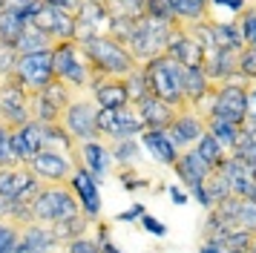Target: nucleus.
I'll return each instance as SVG.
<instances>
[{
    "mask_svg": "<svg viewBox=\"0 0 256 253\" xmlns=\"http://www.w3.org/2000/svg\"><path fill=\"white\" fill-rule=\"evenodd\" d=\"M75 213H81V204L70 184H44L32 198V216L40 224H55Z\"/></svg>",
    "mask_w": 256,
    "mask_h": 253,
    "instance_id": "4",
    "label": "nucleus"
},
{
    "mask_svg": "<svg viewBox=\"0 0 256 253\" xmlns=\"http://www.w3.org/2000/svg\"><path fill=\"white\" fill-rule=\"evenodd\" d=\"M198 253H230V250H224L219 242H204V244L198 248Z\"/></svg>",
    "mask_w": 256,
    "mask_h": 253,
    "instance_id": "51",
    "label": "nucleus"
},
{
    "mask_svg": "<svg viewBox=\"0 0 256 253\" xmlns=\"http://www.w3.org/2000/svg\"><path fill=\"white\" fill-rule=\"evenodd\" d=\"M136 216H144V207H141V204L130 207L127 213H121V216H118V218H121V222H130V218H136Z\"/></svg>",
    "mask_w": 256,
    "mask_h": 253,
    "instance_id": "52",
    "label": "nucleus"
},
{
    "mask_svg": "<svg viewBox=\"0 0 256 253\" xmlns=\"http://www.w3.org/2000/svg\"><path fill=\"white\" fill-rule=\"evenodd\" d=\"M26 167L35 172V178L40 184H70L72 172H75V164L66 156L52 152V150H40Z\"/></svg>",
    "mask_w": 256,
    "mask_h": 253,
    "instance_id": "15",
    "label": "nucleus"
},
{
    "mask_svg": "<svg viewBox=\"0 0 256 253\" xmlns=\"http://www.w3.org/2000/svg\"><path fill=\"white\" fill-rule=\"evenodd\" d=\"M127 92H130V104H138L141 98H147L150 90H147V78H144V69H136V72H130L127 78Z\"/></svg>",
    "mask_w": 256,
    "mask_h": 253,
    "instance_id": "40",
    "label": "nucleus"
},
{
    "mask_svg": "<svg viewBox=\"0 0 256 253\" xmlns=\"http://www.w3.org/2000/svg\"><path fill=\"white\" fill-rule=\"evenodd\" d=\"M12 207H14V202L3 193V190H0V218H9V216H12Z\"/></svg>",
    "mask_w": 256,
    "mask_h": 253,
    "instance_id": "49",
    "label": "nucleus"
},
{
    "mask_svg": "<svg viewBox=\"0 0 256 253\" xmlns=\"http://www.w3.org/2000/svg\"><path fill=\"white\" fill-rule=\"evenodd\" d=\"M110 150H112V158L116 164H127V161H136L138 158V144L136 138H124V141H106Z\"/></svg>",
    "mask_w": 256,
    "mask_h": 253,
    "instance_id": "39",
    "label": "nucleus"
},
{
    "mask_svg": "<svg viewBox=\"0 0 256 253\" xmlns=\"http://www.w3.org/2000/svg\"><path fill=\"white\" fill-rule=\"evenodd\" d=\"M254 0H210V6L216 9V6H222V9L230 12V18H236V14H242L248 6H250Z\"/></svg>",
    "mask_w": 256,
    "mask_h": 253,
    "instance_id": "47",
    "label": "nucleus"
},
{
    "mask_svg": "<svg viewBox=\"0 0 256 253\" xmlns=\"http://www.w3.org/2000/svg\"><path fill=\"white\" fill-rule=\"evenodd\" d=\"M81 161H84V170L92 176L95 182H106V176L112 172V150L106 141H84L81 144Z\"/></svg>",
    "mask_w": 256,
    "mask_h": 253,
    "instance_id": "18",
    "label": "nucleus"
},
{
    "mask_svg": "<svg viewBox=\"0 0 256 253\" xmlns=\"http://www.w3.org/2000/svg\"><path fill=\"white\" fill-rule=\"evenodd\" d=\"M98 104H95L92 95H81V98H75L70 104V110L64 112L60 118V124L66 126V132H70L78 144L84 141H98L101 132H98Z\"/></svg>",
    "mask_w": 256,
    "mask_h": 253,
    "instance_id": "7",
    "label": "nucleus"
},
{
    "mask_svg": "<svg viewBox=\"0 0 256 253\" xmlns=\"http://www.w3.org/2000/svg\"><path fill=\"white\" fill-rule=\"evenodd\" d=\"M55 44H58V40H55V38H49L46 32H40V29H38L35 23L29 20L24 26V32H20V38H18V52H20V55H29V52H44V49H55Z\"/></svg>",
    "mask_w": 256,
    "mask_h": 253,
    "instance_id": "28",
    "label": "nucleus"
},
{
    "mask_svg": "<svg viewBox=\"0 0 256 253\" xmlns=\"http://www.w3.org/2000/svg\"><path fill=\"white\" fill-rule=\"evenodd\" d=\"M26 3H32V0H6V6H26Z\"/></svg>",
    "mask_w": 256,
    "mask_h": 253,
    "instance_id": "55",
    "label": "nucleus"
},
{
    "mask_svg": "<svg viewBox=\"0 0 256 253\" xmlns=\"http://www.w3.org/2000/svg\"><path fill=\"white\" fill-rule=\"evenodd\" d=\"M60 250L64 253H101V244H98V239H92L86 233V236H78V239H72V242H64Z\"/></svg>",
    "mask_w": 256,
    "mask_h": 253,
    "instance_id": "41",
    "label": "nucleus"
},
{
    "mask_svg": "<svg viewBox=\"0 0 256 253\" xmlns=\"http://www.w3.org/2000/svg\"><path fill=\"white\" fill-rule=\"evenodd\" d=\"M141 144L152 152V158H158L162 164H167V167H173L176 158L182 156V152L176 150V144L167 138L164 130H144V132H141Z\"/></svg>",
    "mask_w": 256,
    "mask_h": 253,
    "instance_id": "24",
    "label": "nucleus"
},
{
    "mask_svg": "<svg viewBox=\"0 0 256 253\" xmlns=\"http://www.w3.org/2000/svg\"><path fill=\"white\" fill-rule=\"evenodd\" d=\"M44 184L35 178V172L29 170L26 164H9V167H0V190L12 198L14 204L20 202H32L38 196Z\"/></svg>",
    "mask_w": 256,
    "mask_h": 253,
    "instance_id": "11",
    "label": "nucleus"
},
{
    "mask_svg": "<svg viewBox=\"0 0 256 253\" xmlns=\"http://www.w3.org/2000/svg\"><path fill=\"white\" fill-rule=\"evenodd\" d=\"M20 242H26V244H35V248L49 250V253H55L60 248V242H58V236H55L52 224H40V222H32V224L20 228Z\"/></svg>",
    "mask_w": 256,
    "mask_h": 253,
    "instance_id": "27",
    "label": "nucleus"
},
{
    "mask_svg": "<svg viewBox=\"0 0 256 253\" xmlns=\"http://www.w3.org/2000/svg\"><path fill=\"white\" fill-rule=\"evenodd\" d=\"M98 132L101 141H124V138H136L144 132L141 118L136 106H118V110H98Z\"/></svg>",
    "mask_w": 256,
    "mask_h": 253,
    "instance_id": "9",
    "label": "nucleus"
},
{
    "mask_svg": "<svg viewBox=\"0 0 256 253\" xmlns=\"http://www.w3.org/2000/svg\"><path fill=\"white\" fill-rule=\"evenodd\" d=\"M210 86H213V80L204 75V69H184V98L190 106H196L210 92Z\"/></svg>",
    "mask_w": 256,
    "mask_h": 253,
    "instance_id": "32",
    "label": "nucleus"
},
{
    "mask_svg": "<svg viewBox=\"0 0 256 253\" xmlns=\"http://www.w3.org/2000/svg\"><path fill=\"white\" fill-rule=\"evenodd\" d=\"M164 132H167V138L176 144V150L182 152V150H190L198 138L208 132V121H204L193 106H184V110H176L173 124L167 126Z\"/></svg>",
    "mask_w": 256,
    "mask_h": 253,
    "instance_id": "13",
    "label": "nucleus"
},
{
    "mask_svg": "<svg viewBox=\"0 0 256 253\" xmlns=\"http://www.w3.org/2000/svg\"><path fill=\"white\" fill-rule=\"evenodd\" d=\"M14 253H49V250H40V248H35V244H26V242H20V244L14 248Z\"/></svg>",
    "mask_w": 256,
    "mask_h": 253,
    "instance_id": "53",
    "label": "nucleus"
},
{
    "mask_svg": "<svg viewBox=\"0 0 256 253\" xmlns=\"http://www.w3.org/2000/svg\"><path fill=\"white\" fill-rule=\"evenodd\" d=\"M110 20H112V12L106 6V0H84L81 9L75 12V40L106 34Z\"/></svg>",
    "mask_w": 256,
    "mask_h": 253,
    "instance_id": "12",
    "label": "nucleus"
},
{
    "mask_svg": "<svg viewBox=\"0 0 256 253\" xmlns=\"http://www.w3.org/2000/svg\"><path fill=\"white\" fill-rule=\"evenodd\" d=\"M3 9H6V0H0V12H3Z\"/></svg>",
    "mask_w": 256,
    "mask_h": 253,
    "instance_id": "57",
    "label": "nucleus"
},
{
    "mask_svg": "<svg viewBox=\"0 0 256 253\" xmlns=\"http://www.w3.org/2000/svg\"><path fill=\"white\" fill-rule=\"evenodd\" d=\"M254 3H256V0H254Z\"/></svg>",
    "mask_w": 256,
    "mask_h": 253,
    "instance_id": "59",
    "label": "nucleus"
},
{
    "mask_svg": "<svg viewBox=\"0 0 256 253\" xmlns=\"http://www.w3.org/2000/svg\"><path fill=\"white\" fill-rule=\"evenodd\" d=\"M18 244H20V228L9 218H0V253H14Z\"/></svg>",
    "mask_w": 256,
    "mask_h": 253,
    "instance_id": "38",
    "label": "nucleus"
},
{
    "mask_svg": "<svg viewBox=\"0 0 256 253\" xmlns=\"http://www.w3.org/2000/svg\"><path fill=\"white\" fill-rule=\"evenodd\" d=\"M208 132L230 152L233 144H236V138H239V132H242V124L228 121V118H208Z\"/></svg>",
    "mask_w": 256,
    "mask_h": 253,
    "instance_id": "34",
    "label": "nucleus"
},
{
    "mask_svg": "<svg viewBox=\"0 0 256 253\" xmlns=\"http://www.w3.org/2000/svg\"><path fill=\"white\" fill-rule=\"evenodd\" d=\"M132 106H136V112H138L144 130H167L176 118L173 106L164 104L162 98H156V95H147V98H141V101L132 104Z\"/></svg>",
    "mask_w": 256,
    "mask_h": 253,
    "instance_id": "20",
    "label": "nucleus"
},
{
    "mask_svg": "<svg viewBox=\"0 0 256 253\" xmlns=\"http://www.w3.org/2000/svg\"><path fill=\"white\" fill-rule=\"evenodd\" d=\"M44 150H52V152H60L75 164V170L84 167L81 161V144L66 132L64 124H44Z\"/></svg>",
    "mask_w": 256,
    "mask_h": 253,
    "instance_id": "21",
    "label": "nucleus"
},
{
    "mask_svg": "<svg viewBox=\"0 0 256 253\" xmlns=\"http://www.w3.org/2000/svg\"><path fill=\"white\" fill-rule=\"evenodd\" d=\"M236 224L244 228V230H250V233H256V204H250V202H239Z\"/></svg>",
    "mask_w": 256,
    "mask_h": 253,
    "instance_id": "43",
    "label": "nucleus"
},
{
    "mask_svg": "<svg viewBox=\"0 0 256 253\" xmlns=\"http://www.w3.org/2000/svg\"><path fill=\"white\" fill-rule=\"evenodd\" d=\"M78 44H81L84 55H86L90 66H92L95 80L98 78H127L130 72H136L141 66L127 46L112 40L110 34L86 38V40H78Z\"/></svg>",
    "mask_w": 256,
    "mask_h": 253,
    "instance_id": "1",
    "label": "nucleus"
},
{
    "mask_svg": "<svg viewBox=\"0 0 256 253\" xmlns=\"http://www.w3.org/2000/svg\"><path fill=\"white\" fill-rule=\"evenodd\" d=\"M167 6L173 12L176 20L190 23V20H210L213 18V6L210 0H167Z\"/></svg>",
    "mask_w": 256,
    "mask_h": 253,
    "instance_id": "26",
    "label": "nucleus"
},
{
    "mask_svg": "<svg viewBox=\"0 0 256 253\" xmlns=\"http://www.w3.org/2000/svg\"><path fill=\"white\" fill-rule=\"evenodd\" d=\"M40 32H46L49 38H55V40H75V14L66 9H60L55 3H40L35 12V18H32Z\"/></svg>",
    "mask_w": 256,
    "mask_h": 253,
    "instance_id": "14",
    "label": "nucleus"
},
{
    "mask_svg": "<svg viewBox=\"0 0 256 253\" xmlns=\"http://www.w3.org/2000/svg\"><path fill=\"white\" fill-rule=\"evenodd\" d=\"M26 6H6L0 12V44H18V38L24 32L26 20Z\"/></svg>",
    "mask_w": 256,
    "mask_h": 253,
    "instance_id": "25",
    "label": "nucleus"
},
{
    "mask_svg": "<svg viewBox=\"0 0 256 253\" xmlns=\"http://www.w3.org/2000/svg\"><path fill=\"white\" fill-rule=\"evenodd\" d=\"M40 95H44V101L52 104V106H55V110H58L60 115H64L66 110H70V104L75 101V98H81V95H75V92H72L70 86L64 84V80H58V78H52V80H49L46 86L40 90Z\"/></svg>",
    "mask_w": 256,
    "mask_h": 253,
    "instance_id": "33",
    "label": "nucleus"
},
{
    "mask_svg": "<svg viewBox=\"0 0 256 253\" xmlns=\"http://www.w3.org/2000/svg\"><path fill=\"white\" fill-rule=\"evenodd\" d=\"M210 29H213V40L219 49H242V34L233 20H219V18H210Z\"/></svg>",
    "mask_w": 256,
    "mask_h": 253,
    "instance_id": "30",
    "label": "nucleus"
},
{
    "mask_svg": "<svg viewBox=\"0 0 256 253\" xmlns=\"http://www.w3.org/2000/svg\"><path fill=\"white\" fill-rule=\"evenodd\" d=\"M92 224H95V218H90L86 213H75V216H70V218H60V222H55V224H52V230H55L58 242L64 244V242H72V239H78V236H86Z\"/></svg>",
    "mask_w": 256,
    "mask_h": 253,
    "instance_id": "29",
    "label": "nucleus"
},
{
    "mask_svg": "<svg viewBox=\"0 0 256 253\" xmlns=\"http://www.w3.org/2000/svg\"><path fill=\"white\" fill-rule=\"evenodd\" d=\"M98 244H101V253H118V248H116L110 239H106V242H98Z\"/></svg>",
    "mask_w": 256,
    "mask_h": 253,
    "instance_id": "54",
    "label": "nucleus"
},
{
    "mask_svg": "<svg viewBox=\"0 0 256 253\" xmlns=\"http://www.w3.org/2000/svg\"><path fill=\"white\" fill-rule=\"evenodd\" d=\"M239 75L244 80H256V46H242L239 52Z\"/></svg>",
    "mask_w": 256,
    "mask_h": 253,
    "instance_id": "42",
    "label": "nucleus"
},
{
    "mask_svg": "<svg viewBox=\"0 0 256 253\" xmlns=\"http://www.w3.org/2000/svg\"><path fill=\"white\" fill-rule=\"evenodd\" d=\"M26 121H32L29 112V92L24 90V84L18 80V75L0 80V124L18 130Z\"/></svg>",
    "mask_w": 256,
    "mask_h": 253,
    "instance_id": "8",
    "label": "nucleus"
},
{
    "mask_svg": "<svg viewBox=\"0 0 256 253\" xmlns=\"http://www.w3.org/2000/svg\"><path fill=\"white\" fill-rule=\"evenodd\" d=\"M141 224H144V228L150 230V233H156V236H164V233H167V228H164L162 222H156V218H152V216H147V213L141 216Z\"/></svg>",
    "mask_w": 256,
    "mask_h": 253,
    "instance_id": "48",
    "label": "nucleus"
},
{
    "mask_svg": "<svg viewBox=\"0 0 256 253\" xmlns=\"http://www.w3.org/2000/svg\"><path fill=\"white\" fill-rule=\"evenodd\" d=\"M144 78H147V90L150 95L162 98L164 104H170L173 110H184L190 106L184 98V66L173 60L170 55L152 58L150 64H144Z\"/></svg>",
    "mask_w": 256,
    "mask_h": 253,
    "instance_id": "2",
    "label": "nucleus"
},
{
    "mask_svg": "<svg viewBox=\"0 0 256 253\" xmlns=\"http://www.w3.org/2000/svg\"><path fill=\"white\" fill-rule=\"evenodd\" d=\"M110 3H116V0H110Z\"/></svg>",
    "mask_w": 256,
    "mask_h": 253,
    "instance_id": "58",
    "label": "nucleus"
},
{
    "mask_svg": "<svg viewBox=\"0 0 256 253\" xmlns=\"http://www.w3.org/2000/svg\"><path fill=\"white\" fill-rule=\"evenodd\" d=\"M14 75H18V80L24 84L26 92H40L49 80L55 78V69H52V49L20 55L18 72H14Z\"/></svg>",
    "mask_w": 256,
    "mask_h": 253,
    "instance_id": "10",
    "label": "nucleus"
},
{
    "mask_svg": "<svg viewBox=\"0 0 256 253\" xmlns=\"http://www.w3.org/2000/svg\"><path fill=\"white\" fill-rule=\"evenodd\" d=\"M248 84H250V80H244V78H233V80H228V84H216L213 101H210L208 112H204V121H208V118H228V121L242 124L244 121V95H248Z\"/></svg>",
    "mask_w": 256,
    "mask_h": 253,
    "instance_id": "6",
    "label": "nucleus"
},
{
    "mask_svg": "<svg viewBox=\"0 0 256 253\" xmlns=\"http://www.w3.org/2000/svg\"><path fill=\"white\" fill-rule=\"evenodd\" d=\"M70 187L75 190V196H78L81 213H86L90 218H98V216H101V196H98V182H95L92 176L84 170V167H78V170L72 172Z\"/></svg>",
    "mask_w": 256,
    "mask_h": 253,
    "instance_id": "19",
    "label": "nucleus"
},
{
    "mask_svg": "<svg viewBox=\"0 0 256 253\" xmlns=\"http://www.w3.org/2000/svg\"><path fill=\"white\" fill-rule=\"evenodd\" d=\"M248 253H256V236H254V244H250V250Z\"/></svg>",
    "mask_w": 256,
    "mask_h": 253,
    "instance_id": "56",
    "label": "nucleus"
},
{
    "mask_svg": "<svg viewBox=\"0 0 256 253\" xmlns=\"http://www.w3.org/2000/svg\"><path fill=\"white\" fill-rule=\"evenodd\" d=\"M244 124H256V80L248 84V95H244Z\"/></svg>",
    "mask_w": 256,
    "mask_h": 253,
    "instance_id": "46",
    "label": "nucleus"
},
{
    "mask_svg": "<svg viewBox=\"0 0 256 253\" xmlns=\"http://www.w3.org/2000/svg\"><path fill=\"white\" fill-rule=\"evenodd\" d=\"M9 144H12L14 161H18V164H29V161L44 150V124L35 121V118H32V121H26L24 126L12 130Z\"/></svg>",
    "mask_w": 256,
    "mask_h": 253,
    "instance_id": "16",
    "label": "nucleus"
},
{
    "mask_svg": "<svg viewBox=\"0 0 256 253\" xmlns=\"http://www.w3.org/2000/svg\"><path fill=\"white\" fill-rule=\"evenodd\" d=\"M95 104L101 110H118V106H127L130 104V92H127V80L124 78H98L92 84Z\"/></svg>",
    "mask_w": 256,
    "mask_h": 253,
    "instance_id": "22",
    "label": "nucleus"
},
{
    "mask_svg": "<svg viewBox=\"0 0 256 253\" xmlns=\"http://www.w3.org/2000/svg\"><path fill=\"white\" fill-rule=\"evenodd\" d=\"M170 34H173V23L167 20H156L150 14H141L138 23H136V34L130 40V52L138 60L141 66L150 64L152 58H158L167 52V44H170Z\"/></svg>",
    "mask_w": 256,
    "mask_h": 253,
    "instance_id": "5",
    "label": "nucleus"
},
{
    "mask_svg": "<svg viewBox=\"0 0 256 253\" xmlns=\"http://www.w3.org/2000/svg\"><path fill=\"white\" fill-rule=\"evenodd\" d=\"M204 190H208L213 207L219 204V202H224V198H230V184H228V176L222 172V167H216V170L208 172V178H204Z\"/></svg>",
    "mask_w": 256,
    "mask_h": 253,
    "instance_id": "35",
    "label": "nucleus"
},
{
    "mask_svg": "<svg viewBox=\"0 0 256 253\" xmlns=\"http://www.w3.org/2000/svg\"><path fill=\"white\" fill-rule=\"evenodd\" d=\"M144 14H150V18H156V20H167V23L176 20L173 12H170V6H167V0H147Z\"/></svg>",
    "mask_w": 256,
    "mask_h": 253,
    "instance_id": "45",
    "label": "nucleus"
},
{
    "mask_svg": "<svg viewBox=\"0 0 256 253\" xmlns=\"http://www.w3.org/2000/svg\"><path fill=\"white\" fill-rule=\"evenodd\" d=\"M164 55L178 60L184 69H202V64H204V49L178 26V20H173V34H170V44H167Z\"/></svg>",
    "mask_w": 256,
    "mask_h": 253,
    "instance_id": "17",
    "label": "nucleus"
},
{
    "mask_svg": "<svg viewBox=\"0 0 256 253\" xmlns=\"http://www.w3.org/2000/svg\"><path fill=\"white\" fill-rule=\"evenodd\" d=\"M18 60H20V52H18V46H12V44H0V80L12 78L14 72H18Z\"/></svg>",
    "mask_w": 256,
    "mask_h": 253,
    "instance_id": "37",
    "label": "nucleus"
},
{
    "mask_svg": "<svg viewBox=\"0 0 256 253\" xmlns=\"http://www.w3.org/2000/svg\"><path fill=\"white\" fill-rule=\"evenodd\" d=\"M52 69H55V78L64 80L75 95H90L92 92L95 75L78 40L55 44V49H52Z\"/></svg>",
    "mask_w": 256,
    "mask_h": 253,
    "instance_id": "3",
    "label": "nucleus"
},
{
    "mask_svg": "<svg viewBox=\"0 0 256 253\" xmlns=\"http://www.w3.org/2000/svg\"><path fill=\"white\" fill-rule=\"evenodd\" d=\"M236 26L242 34V46H256V3H250L242 14H236Z\"/></svg>",
    "mask_w": 256,
    "mask_h": 253,
    "instance_id": "36",
    "label": "nucleus"
},
{
    "mask_svg": "<svg viewBox=\"0 0 256 253\" xmlns=\"http://www.w3.org/2000/svg\"><path fill=\"white\" fill-rule=\"evenodd\" d=\"M9 138H12V130L0 124V167L18 164V161H14V156H12V144H9Z\"/></svg>",
    "mask_w": 256,
    "mask_h": 253,
    "instance_id": "44",
    "label": "nucleus"
},
{
    "mask_svg": "<svg viewBox=\"0 0 256 253\" xmlns=\"http://www.w3.org/2000/svg\"><path fill=\"white\" fill-rule=\"evenodd\" d=\"M193 150H196L198 156L204 158V164H208L210 170H216V167H222L224 161L230 158V152H228V150L222 147V144H219V141H216L213 136H210V132H204V136L198 138L196 144H193Z\"/></svg>",
    "mask_w": 256,
    "mask_h": 253,
    "instance_id": "31",
    "label": "nucleus"
},
{
    "mask_svg": "<svg viewBox=\"0 0 256 253\" xmlns=\"http://www.w3.org/2000/svg\"><path fill=\"white\" fill-rule=\"evenodd\" d=\"M173 170H176V176L184 182L187 190H193V187H198V184H204V178H208L210 167L204 164V158L198 156L196 150L190 147V150H182V156L176 158Z\"/></svg>",
    "mask_w": 256,
    "mask_h": 253,
    "instance_id": "23",
    "label": "nucleus"
},
{
    "mask_svg": "<svg viewBox=\"0 0 256 253\" xmlns=\"http://www.w3.org/2000/svg\"><path fill=\"white\" fill-rule=\"evenodd\" d=\"M46 3H55V6H60V9H66V12H72V14H75V12L81 9L84 0H46Z\"/></svg>",
    "mask_w": 256,
    "mask_h": 253,
    "instance_id": "50",
    "label": "nucleus"
}]
</instances>
